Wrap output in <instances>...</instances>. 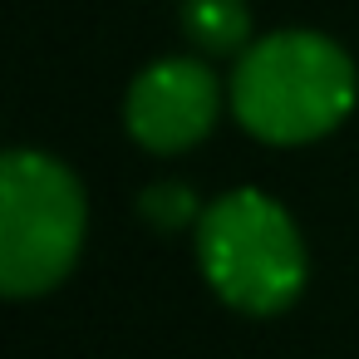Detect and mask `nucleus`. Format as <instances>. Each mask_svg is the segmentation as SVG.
Segmentation results:
<instances>
[{
    "mask_svg": "<svg viewBox=\"0 0 359 359\" xmlns=\"http://www.w3.org/2000/svg\"><path fill=\"white\" fill-rule=\"evenodd\" d=\"M197 266L207 285L241 315H280L310 280V251L295 217L256 187L207 202L197 222Z\"/></svg>",
    "mask_w": 359,
    "mask_h": 359,
    "instance_id": "2",
    "label": "nucleus"
},
{
    "mask_svg": "<svg viewBox=\"0 0 359 359\" xmlns=\"http://www.w3.org/2000/svg\"><path fill=\"white\" fill-rule=\"evenodd\" d=\"M84 231L79 177L40 148H11L0 163V290L11 300L50 295L74 271Z\"/></svg>",
    "mask_w": 359,
    "mask_h": 359,
    "instance_id": "3",
    "label": "nucleus"
},
{
    "mask_svg": "<svg viewBox=\"0 0 359 359\" xmlns=\"http://www.w3.org/2000/svg\"><path fill=\"white\" fill-rule=\"evenodd\" d=\"M138 207H143V217H148L158 231L197 226V222H202V212H207L187 182H158V187H148V192L138 197Z\"/></svg>",
    "mask_w": 359,
    "mask_h": 359,
    "instance_id": "6",
    "label": "nucleus"
},
{
    "mask_svg": "<svg viewBox=\"0 0 359 359\" xmlns=\"http://www.w3.org/2000/svg\"><path fill=\"white\" fill-rule=\"evenodd\" d=\"M182 35L202 55H241L251 45L246 0H182Z\"/></svg>",
    "mask_w": 359,
    "mask_h": 359,
    "instance_id": "5",
    "label": "nucleus"
},
{
    "mask_svg": "<svg viewBox=\"0 0 359 359\" xmlns=\"http://www.w3.org/2000/svg\"><path fill=\"white\" fill-rule=\"evenodd\" d=\"M217 114H222V84L192 55H172V60L148 65L128 84V99H123L128 138L158 158L197 148L217 128Z\"/></svg>",
    "mask_w": 359,
    "mask_h": 359,
    "instance_id": "4",
    "label": "nucleus"
},
{
    "mask_svg": "<svg viewBox=\"0 0 359 359\" xmlns=\"http://www.w3.org/2000/svg\"><path fill=\"white\" fill-rule=\"evenodd\" d=\"M231 114L236 123L271 148H300L334 133L354 99V60L315 30H276L251 40L231 69Z\"/></svg>",
    "mask_w": 359,
    "mask_h": 359,
    "instance_id": "1",
    "label": "nucleus"
}]
</instances>
